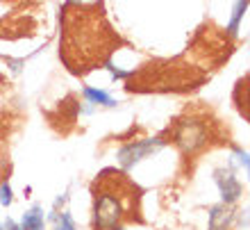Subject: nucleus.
<instances>
[{"label": "nucleus", "instance_id": "nucleus-1", "mask_svg": "<svg viewBox=\"0 0 250 230\" xmlns=\"http://www.w3.org/2000/svg\"><path fill=\"white\" fill-rule=\"evenodd\" d=\"M134 191L137 187L125 173L105 171L93 184V224L96 230L119 228L123 219H134Z\"/></svg>", "mask_w": 250, "mask_h": 230}, {"label": "nucleus", "instance_id": "nucleus-2", "mask_svg": "<svg viewBox=\"0 0 250 230\" xmlns=\"http://www.w3.org/2000/svg\"><path fill=\"white\" fill-rule=\"evenodd\" d=\"M207 137H209V132H207V125L203 118H182L173 130V141L185 153L200 151L207 144Z\"/></svg>", "mask_w": 250, "mask_h": 230}, {"label": "nucleus", "instance_id": "nucleus-3", "mask_svg": "<svg viewBox=\"0 0 250 230\" xmlns=\"http://www.w3.org/2000/svg\"><path fill=\"white\" fill-rule=\"evenodd\" d=\"M162 146H164V141H162L159 137L144 139V141H137V144H127L125 148L119 151V162L125 166V169H130V166H134L144 158H148V155H152V153H157Z\"/></svg>", "mask_w": 250, "mask_h": 230}, {"label": "nucleus", "instance_id": "nucleus-4", "mask_svg": "<svg viewBox=\"0 0 250 230\" xmlns=\"http://www.w3.org/2000/svg\"><path fill=\"white\" fill-rule=\"evenodd\" d=\"M216 183H218V189H221V196H223V205H232L241 196V183H239L237 176L230 169H218Z\"/></svg>", "mask_w": 250, "mask_h": 230}, {"label": "nucleus", "instance_id": "nucleus-5", "mask_svg": "<svg viewBox=\"0 0 250 230\" xmlns=\"http://www.w3.org/2000/svg\"><path fill=\"white\" fill-rule=\"evenodd\" d=\"M234 219V210L230 205H214L209 212V230H228Z\"/></svg>", "mask_w": 250, "mask_h": 230}, {"label": "nucleus", "instance_id": "nucleus-6", "mask_svg": "<svg viewBox=\"0 0 250 230\" xmlns=\"http://www.w3.org/2000/svg\"><path fill=\"white\" fill-rule=\"evenodd\" d=\"M21 230H43V210L41 207H32L27 210L21 219Z\"/></svg>", "mask_w": 250, "mask_h": 230}, {"label": "nucleus", "instance_id": "nucleus-7", "mask_svg": "<svg viewBox=\"0 0 250 230\" xmlns=\"http://www.w3.org/2000/svg\"><path fill=\"white\" fill-rule=\"evenodd\" d=\"M84 96L96 105H116L105 92H98V89H91V87H84Z\"/></svg>", "mask_w": 250, "mask_h": 230}, {"label": "nucleus", "instance_id": "nucleus-8", "mask_svg": "<svg viewBox=\"0 0 250 230\" xmlns=\"http://www.w3.org/2000/svg\"><path fill=\"white\" fill-rule=\"evenodd\" d=\"M55 230H75V224L68 212H62V214H55Z\"/></svg>", "mask_w": 250, "mask_h": 230}, {"label": "nucleus", "instance_id": "nucleus-9", "mask_svg": "<svg viewBox=\"0 0 250 230\" xmlns=\"http://www.w3.org/2000/svg\"><path fill=\"white\" fill-rule=\"evenodd\" d=\"M246 2H239L237 5V9H234V19H232V23H230V32L234 34L237 32V27H239V19H241V16H244V12H246Z\"/></svg>", "mask_w": 250, "mask_h": 230}, {"label": "nucleus", "instance_id": "nucleus-10", "mask_svg": "<svg viewBox=\"0 0 250 230\" xmlns=\"http://www.w3.org/2000/svg\"><path fill=\"white\" fill-rule=\"evenodd\" d=\"M0 203L5 205H12V187H9V184H0Z\"/></svg>", "mask_w": 250, "mask_h": 230}, {"label": "nucleus", "instance_id": "nucleus-11", "mask_svg": "<svg viewBox=\"0 0 250 230\" xmlns=\"http://www.w3.org/2000/svg\"><path fill=\"white\" fill-rule=\"evenodd\" d=\"M0 230H21V228H19V224H16L14 219H7V221L0 224Z\"/></svg>", "mask_w": 250, "mask_h": 230}, {"label": "nucleus", "instance_id": "nucleus-12", "mask_svg": "<svg viewBox=\"0 0 250 230\" xmlns=\"http://www.w3.org/2000/svg\"><path fill=\"white\" fill-rule=\"evenodd\" d=\"M237 155H239V162H241V164H244L246 169H248V155H246L244 151H237Z\"/></svg>", "mask_w": 250, "mask_h": 230}, {"label": "nucleus", "instance_id": "nucleus-13", "mask_svg": "<svg viewBox=\"0 0 250 230\" xmlns=\"http://www.w3.org/2000/svg\"><path fill=\"white\" fill-rule=\"evenodd\" d=\"M114 230H123V228H114Z\"/></svg>", "mask_w": 250, "mask_h": 230}]
</instances>
